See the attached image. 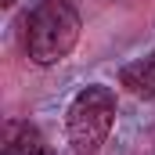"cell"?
I'll return each mask as SVG.
<instances>
[{"mask_svg": "<svg viewBox=\"0 0 155 155\" xmlns=\"http://www.w3.org/2000/svg\"><path fill=\"white\" fill-rule=\"evenodd\" d=\"M65 123H69V144L76 148V155H97L116 123V90L105 83L83 87L69 105Z\"/></svg>", "mask_w": 155, "mask_h": 155, "instance_id": "7a4b0ae2", "label": "cell"}, {"mask_svg": "<svg viewBox=\"0 0 155 155\" xmlns=\"http://www.w3.org/2000/svg\"><path fill=\"white\" fill-rule=\"evenodd\" d=\"M79 40V15L65 0H43L25 22V51L33 65H58Z\"/></svg>", "mask_w": 155, "mask_h": 155, "instance_id": "6da1fadb", "label": "cell"}, {"mask_svg": "<svg viewBox=\"0 0 155 155\" xmlns=\"http://www.w3.org/2000/svg\"><path fill=\"white\" fill-rule=\"evenodd\" d=\"M119 79H123V87H130L137 97H155V54L134 61V65H123Z\"/></svg>", "mask_w": 155, "mask_h": 155, "instance_id": "277c9868", "label": "cell"}, {"mask_svg": "<svg viewBox=\"0 0 155 155\" xmlns=\"http://www.w3.org/2000/svg\"><path fill=\"white\" fill-rule=\"evenodd\" d=\"M40 148H43V141L33 123H22V119L4 123V155H36Z\"/></svg>", "mask_w": 155, "mask_h": 155, "instance_id": "3957f363", "label": "cell"}, {"mask_svg": "<svg viewBox=\"0 0 155 155\" xmlns=\"http://www.w3.org/2000/svg\"><path fill=\"white\" fill-rule=\"evenodd\" d=\"M36 155H54V152H51V148H40V152H36Z\"/></svg>", "mask_w": 155, "mask_h": 155, "instance_id": "5b68a950", "label": "cell"}, {"mask_svg": "<svg viewBox=\"0 0 155 155\" xmlns=\"http://www.w3.org/2000/svg\"><path fill=\"white\" fill-rule=\"evenodd\" d=\"M0 4H4V7H15V0H0Z\"/></svg>", "mask_w": 155, "mask_h": 155, "instance_id": "8992f818", "label": "cell"}]
</instances>
